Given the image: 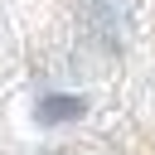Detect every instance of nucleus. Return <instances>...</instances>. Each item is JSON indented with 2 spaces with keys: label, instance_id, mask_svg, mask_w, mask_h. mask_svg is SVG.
I'll return each instance as SVG.
<instances>
[{
  "label": "nucleus",
  "instance_id": "nucleus-1",
  "mask_svg": "<svg viewBox=\"0 0 155 155\" xmlns=\"http://www.w3.org/2000/svg\"><path fill=\"white\" fill-rule=\"evenodd\" d=\"M34 116H39L44 126H58V121H78V116H87V97H73V92H48V97H39Z\"/></svg>",
  "mask_w": 155,
  "mask_h": 155
},
{
  "label": "nucleus",
  "instance_id": "nucleus-2",
  "mask_svg": "<svg viewBox=\"0 0 155 155\" xmlns=\"http://www.w3.org/2000/svg\"><path fill=\"white\" fill-rule=\"evenodd\" d=\"M78 10H82V19H87V29L97 34V44L116 48V5H111V0H78Z\"/></svg>",
  "mask_w": 155,
  "mask_h": 155
}]
</instances>
